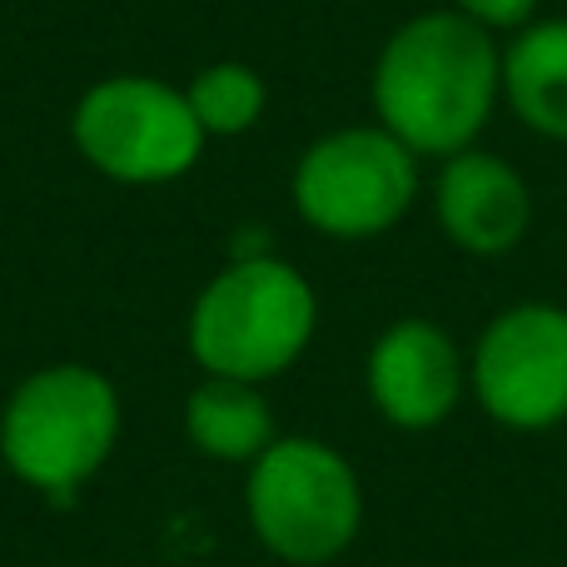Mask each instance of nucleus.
Listing matches in <instances>:
<instances>
[{
    "instance_id": "11",
    "label": "nucleus",
    "mask_w": 567,
    "mask_h": 567,
    "mask_svg": "<svg viewBox=\"0 0 567 567\" xmlns=\"http://www.w3.org/2000/svg\"><path fill=\"white\" fill-rule=\"evenodd\" d=\"M185 429L195 439V449L225 463H249L275 443V419H269V403L255 393V383L215 379V373H209V383H199L189 393Z\"/></svg>"
},
{
    "instance_id": "3",
    "label": "nucleus",
    "mask_w": 567,
    "mask_h": 567,
    "mask_svg": "<svg viewBox=\"0 0 567 567\" xmlns=\"http://www.w3.org/2000/svg\"><path fill=\"white\" fill-rule=\"evenodd\" d=\"M120 433V399L105 373L55 363L16 389L0 419V453L30 488L70 498L110 458Z\"/></svg>"
},
{
    "instance_id": "13",
    "label": "nucleus",
    "mask_w": 567,
    "mask_h": 567,
    "mask_svg": "<svg viewBox=\"0 0 567 567\" xmlns=\"http://www.w3.org/2000/svg\"><path fill=\"white\" fill-rule=\"evenodd\" d=\"M458 6H463V16L478 20L483 30H503V25H523L538 0H458Z\"/></svg>"
},
{
    "instance_id": "10",
    "label": "nucleus",
    "mask_w": 567,
    "mask_h": 567,
    "mask_svg": "<svg viewBox=\"0 0 567 567\" xmlns=\"http://www.w3.org/2000/svg\"><path fill=\"white\" fill-rule=\"evenodd\" d=\"M503 90L538 135L567 140V20L528 25L503 55Z\"/></svg>"
},
{
    "instance_id": "1",
    "label": "nucleus",
    "mask_w": 567,
    "mask_h": 567,
    "mask_svg": "<svg viewBox=\"0 0 567 567\" xmlns=\"http://www.w3.org/2000/svg\"><path fill=\"white\" fill-rule=\"evenodd\" d=\"M503 90V55L463 10L419 16L383 45L373 65V105L413 155H458L488 125Z\"/></svg>"
},
{
    "instance_id": "7",
    "label": "nucleus",
    "mask_w": 567,
    "mask_h": 567,
    "mask_svg": "<svg viewBox=\"0 0 567 567\" xmlns=\"http://www.w3.org/2000/svg\"><path fill=\"white\" fill-rule=\"evenodd\" d=\"M473 389L508 429H553L567 419V309L518 303L498 313L473 353Z\"/></svg>"
},
{
    "instance_id": "8",
    "label": "nucleus",
    "mask_w": 567,
    "mask_h": 567,
    "mask_svg": "<svg viewBox=\"0 0 567 567\" xmlns=\"http://www.w3.org/2000/svg\"><path fill=\"white\" fill-rule=\"evenodd\" d=\"M369 393L399 429H433L463 393V359L453 339L429 319H403L373 343Z\"/></svg>"
},
{
    "instance_id": "4",
    "label": "nucleus",
    "mask_w": 567,
    "mask_h": 567,
    "mask_svg": "<svg viewBox=\"0 0 567 567\" xmlns=\"http://www.w3.org/2000/svg\"><path fill=\"white\" fill-rule=\"evenodd\" d=\"M363 493L353 468L313 439H279L249 473V523L284 563H329L353 543Z\"/></svg>"
},
{
    "instance_id": "5",
    "label": "nucleus",
    "mask_w": 567,
    "mask_h": 567,
    "mask_svg": "<svg viewBox=\"0 0 567 567\" xmlns=\"http://www.w3.org/2000/svg\"><path fill=\"white\" fill-rule=\"evenodd\" d=\"M75 145L100 175L125 185H165L199 159L205 125L189 110V95L145 75H115L80 100Z\"/></svg>"
},
{
    "instance_id": "9",
    "label": "nucleus",
    "mask_w": 567,
    "mask_h": 567,
    "mask_svg": "<svg viewBox=\"0 0 567 567\" xmlns=\"http://www.w3.org/2000/svg\"><path fill=\"white\" fill-rule=\"evenodd\" d=\"M533 219L528 185L498 155L458 150L439 175V225L468 255H508Z\"/></svg>"
},
{
    "instance_id": "12",
    "label": "nucleus",
    "mask_w": 567,
    "mask_h": 567,
    "mask_svg": "<svg viewBox=\"0 0 567 567\" xmlns=\"http://www.w3.org/2000/svg\"><path fill=\"white\" fill-rule=\"evenodd\" d=\"M189 110L199 115L205 135H239L265 115V80L249 65H209L189 85Z\"/></svg>"
},
{
    "instance_id": "2",
    "label": "nucleus",
    "mask_w": 567,
    "mask_h": 567,
    "mask_svg": "<svg viewBox=\"0 0 567 567\" xmlns=\"http://www.w3.org/2000/svg\"><path fill=\"white\" fill-rule=\"evenodd\" d=\"M313 339V289L284 259L255 255L209 279L189 319V349L215 379L259 383Z\"/></svg>"
},
{
    "instance_id": "6",
    "label": "nucleus",
    "mask_w": 567,
    "mask_h": 567,
    "mask_svg": "<svg viewBox=\"0 0 567 567\" xmlns=\"http://www.w3.org/2000/svg\"><path fill=\"white\" fill-rule=\"evenodd\" d=\"M419 189V165L389 130H339L293 169V205L313 229L339 239L383 235L399 225Z\"/></svg>"
}]
</instances>
